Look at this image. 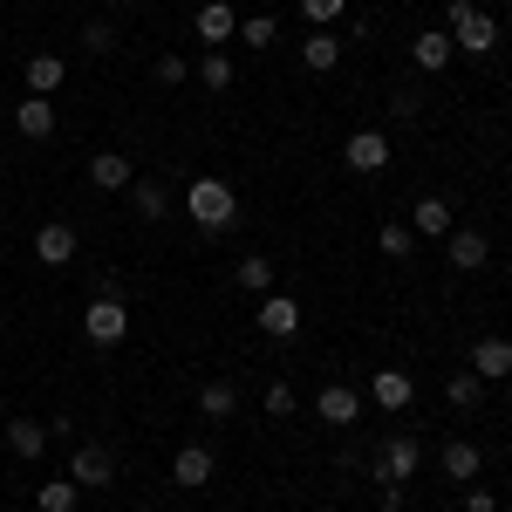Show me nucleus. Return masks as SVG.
I'll list each match as a JSON object with an SVG mask.
<instances>
[{
    "label": "nucleus",
    "instance_id": "obj_29",
    "mask_svg": "<svg viewBox=\"0 0 512 512\" xmlns=\"http://www.w3.org/2000/svg\"><path fill=\"white\" fill-rule=\"evenodd\" d=\"M185 76H192V62H185V55H158V82H164V89H178Z\"/></svg>",
    "mask_w": 512,
    "mask_h": 512
},
{
    "label": "nucleus",
    "instance_id": "obj_12",
    "mask_svg": "<svg viewBox=\"0 0 512 512\" xmlns=\"http://www.w3.org/2000/svg\"><path fill=\"white\" fill-rule=\"evenodd\" d=\"M233 35H239V14L226 7V0H205V7H198V41L219 48V41H233Z\"/></svg>",
    "mask_w": 512,
    "mask_h": 512
},
{
    "label": "nucleus",
    "instance_id": "obj_23",
    "mask_svg": "<svg viewBox=\"0 0 512 512\" xmlns=\"http://www.w3.org/2000/svg\"><path fill=\"white\" fill-rule=\"evenodd\" d=\"M62 76H69V62H62V55H35V62H28V89H35V96L62 89Z\"/></svg>",
    "mask_w": 512,
    "mask_h": 512
},
{
    "label": "nucleus",
    "instance_id": "obj_37",
    "mask_svg": "<svg viewBox=\"0 0 512 512\" xmlns=\"http://www.w3.org/2000/svg\"><path fill=\"white\" fill-rule=\"evenodd\" d=\"M144 512H158V506H144Z\"/></svg>",
    "mask_w": 512,
    "mask_h": 512
},
{
    "label": "nucleus",
    "instance_id": "obj_21",
    "mask_svg": "<svg viewBox=\"0 0 512 512\" xmlns=\"http://www.w3.org/2000/svg\"><path fill=\"white\" fill-rule=\"evenodd\" d=\"M410 226H417V233H431V239H444V233H451V198H417Z\"/></svg>",
    "mask_w": 512,
    "mask_h": 512
},
{
    "label": "nucleus",
    "instance_id": "obj_33",
    "mask_svg": "<svg viewBox=\"0 0 512 512\" xmlns=\"http://www.w3.org/2000/svg\"><path fill=\"white\" fill-rule=\"evenodd\" d=\"M267 417H294V390H287V383L267 390Z\"/></svg>",
    "mask_w": 512,
    "mask_h": 512
},
{
    "label": "nucleus",
    "instance_id": "obj_15",
    "mask_svg": "<svg viewBox=\"0 0 512 512\" xmlns=\"http://www.w3.org/2000/svg\"><path fill=\"white\" fill-rule=\"evenodd\" d=\"M315 410H321V424H355V410H362V396H355L349 383H328V390L315 396Z\"/></svg>",
    "mask_w": 512,
    "mask_h": 512
},
{
    "label": "nucleus",
    "instance_id": "obj_11",
    "mask_svg": "<svg viewBox=\"0 0 512 512\" xmlns=\"http://www.w3.org/2000/svg\"><path fill=\"white\" fill-rule=\"evenodd\" d=\"M472 376H485V383L512 376V342H506V335H485V342L472 349Z\"/></svg>",
    "mask_w": 512,
    "mask_h": 512
},
{
    "label": "nucleus",
    "instance_id": "obj_4",
    "mask_svg": "<svg viewBox=\"0 0 512 512\" xmlns=\"http://www.w3.org/2000/svg\"><path fill=\"white\" fill-rule=\"evenodd\" d=\"M69 478H76L82 492H103V485L117 478V465H110V451H103V444H76V458H69Z\"/></svg>",
    "mask_w": 512,
    "mask_h": 512
},
{
    "label": "nucleus",
    "instance_id": "obj_6",
    "mask_svg": "<svg viewBox=\"0 0 512 512\" xmlns=\"http://www.w3.org/2000/svg\"><path fill=\"white\" fill-rule=\"evenodd\" d=\"M212 472H219V458H212L205 444H185V451L171 458V485H185V492H198V485H212Z\"/></svg>",
    "mask_w": 512,
    "mask_h": 512
},
{
    "label": "nucleus",
    "instance_id": "obj_25",
    "mask_svg": "<svg viewBox=\"0 0 512 512\" xmlns=\"http://www.w3.org/2000/svg\"><path fill=\"white\" fill-rule=\"evenodd\" d=\"M198 410H205V417H233L239 390H233V383H205V390H198Z\"/></svg>",
    "mask_w": 512,
    "mask_h": 512
},
{
    "label": "nucleus",
    "instance_id": "obj_3",
    "mask_svg": "<svg viewBox=\"0 0 512 512\" xmlns=\"http://www.w3.org/2000/svg\"><path fill=\"white\" fill-rule=\"evenodd\" d=\"M82 335H89L96 349H110V342H123V335H130V308H123L117 294H96V301L82 308Z\"/></svg>",
    "mask_w": 512,
    "mask_h": 512
},
{
    "label": "nucleus",
    "instance_id": "obj_34",
    "mask_svg": "<svg viewBox=\"0 0 512 512\" xmlns=\"http://www.w3.org/2000/svg\"><path fill=\"white\" fill-rule=\"evenodd\" d=\"M82 48H89V55H110V48H117V35H110V28H103V21H96V28H89V35H82Z\"/></svg>",
    "mask_w": 512,
    "mask_h": 512
},
{
    "label": "nucleus",
    "instance_id": "obj_35",
    "mask_svg": "<svg viewBox=\"0 0 512 512\" xmlns=\"http://www.w3.org/2000/svg\"><path fill=\"white\" fill-rule=\"evenodd\" d=\"M465 512H499V499H492V492H472V499H465Z\"/></svg>",
    "mask_w": 512,
    "mask_h": 512
},
{
    "label": "nucleus",
    "instance_id": "obj_8",
    "mask_svg": "<svg viewBox=\"0 0 512 512\" xmlns=\"http://www.w3.org/2000/svg\"><path fill=\"white\" fill-rule=\"evenodd\" d=\"M451 55H458L451 28H431V35L410 41V62H417V69H431V76H444V69H451Z\"/></svg>",
    "mask_w": 512,
    "mask_h": 512
},
{
    "label": "nucleus",
    "instance_id": "obj_16",
    "mask_svg": "<svg viewBox=\"0 0 512 512\" xmlns=\"http://www.w3.org/2000/svg\"><path fill=\"white\" fill-rule=\"evenodd\" d=\"M444 253H451V267H458V274H478L492 246H485V233H472V226H465V233H451V246H444Z\"/></svg>",
    "mask_w": 512,
    "mask_h": 512
},
{
    "label": "nucleus",
    "instance_id": "obj_7",
    "mask_svg": "<svg viewBox=\"0 0 512 512\" xmlns=\"http://www.w3.org/2000/svg\"><path fill=\"white\" fill-rule=\"evenodd\" d=\"M342 158H349V171H383L390 164V137L383 130H355L349 144H342Z\"/></svg>",
    "mask_w": 512,
    "mask_h": 512
},
{
    "label": "nucleus",
    "instance_id": "obj_24",
    "mask_svg": "<svg viewBox=\"0 0 512 512\" xmlns=\"http://www.w3.org/2000/svg\"><path fill=\"white\" fill-rule=\"evenodd\" d=\"M239 287L274 294V260H267V253H246V260H239Z\"/></svg>",
    "mask_w": 512,
    "mask_h": 512
},
{
    "label": "nucleus",
    "instance_id": "obj_22",
    "mask_svg": "<svg viewBox=\"0 0 512 512\" xmlns=\"http://www.w3.org/2000/svg\"><path fill=\"white\" fill-rule=\"evenodd\" d=\"M76 499H82L76 478H48V485L35 492V506H41V512H76Z\"/></svg>",
    "mask_w": 512,
    "mask_h": 512
},
{
    "label": "nucleus",
    "instance_id": "obj_1",
    "mask_svg": "<svg viewBox=\"0 0 512 512\" xmlns=\"http://www.w3.org/2000/svg\"><path fill=\"white\" fill-rule=\"evenodd\" d=\"M185 212H192L205 233H219V226H233V212H239V198L226 178H198L192 192H185Z\"/></svg>",
    "mask_w": 512,
    "mask_h": 512
},
{
    "label": "nucleus",
    "instance_id": "obj_5",
    "mask_svg": "<svg viewBox=\"0 0 512 512\" xmlns=\"http://www.w3.org/2000/svg\"><path fill=\"white\" fill-rule=\"evenodd\" d=\"M417 465H424V444H417V437H390V444H383V458H376V472L390 478V485L417 478Z\"/></svg>",
    "mask_w": 512,
    "mask_h": 512
},
{
    "label": "nucleus",
    "instance_id": "obj_10",
    "mask_svg": "<svg viewBox=\"0 0 512 512\" xmlns=\"http://www.w3.org/2000/svg\"><path fill=\"white\" fill-rule=\"evenodd\" d=\"M260 335H274V342H287V335H294V328H301V308H294V301H287V294H267V301H260Z\"/></svg>",
    "mask_w": 512,
    "mask_h": 512
},
{
    "label": "nucleus",
    "instance_id": "obj_32",
    "mask_svg": "<svg viewBox=\"0 0 512 512\" xmlns=\"http://www.w3.org/2000/svg\"><path fill=\"white\" fill-rule=\"evenodd\" d=\"M383 253L390 260H410V226H383Z\"/></svg>",
    "mask_w": 512,
    "mask_h": 512
},
{
    "label": "nucleus",
    "instance_id": "obj_31",
    "mask_svg": "<svg viewBox=\"0 0 512 512\" xmlns=\"http://www.w3.org/2000/svg\"><path fill=\"white\" fill-rule=\"evenodd\" d=\"M342 7H349V0H301V14H308V21H315V28H328V21H335V14H342Z\"/></svg>",
    "mask_w": 512,
    "mask_h": 512
},
{
    "label": "nucleus",
    "instance_id": "obj_14",
    "mask_svg": "<svg viewBox=\"0 0 512 512\" xmlns=\"http://www.w3.org/2000/svg\"><path fill=\"white\" fill-rule=\"evenodd\" d=\"M89 178H96L103 192H130V178H137V171H130L123 151H96V158H89Z\"/></svg>",
    "mask_w": 512,
    "mask_h": 512
},
{
    "label": "nucleus",
    "instance_id": "obj_36",
    "mask_svg": "<svg viewBox=\"0 0 512 512\" xmlns=\"http://www.w3.org/2000/svg\"><path fill=\"white\" fill-rule=\"evenodd\" d=\"M117 7H137V0H117Z\"/></svg>",
    "mask_w": 512,
    "mask_h": 512
},
{
    "label": "nucleus",
    "instance_id": "obj_17",
    "mask_svg": "<svg viewBox=\"0 0 512 512\" xmlns=\"http://www.w3.org/2000/svg\"><path fill=\"white\" fill-rule=\"evenodd\" d=\"M14 130H21V137H55V103H48V96H28V103L14 110Z\"/></svg>",
    "mask_w": 512,
    "mask_h": 512
},
{
    "label": "nucleus",
    "instance_id": "obj_18",
    "mask_svg": "<svg viewBox=\"0 0 512 512\" xmlns=\"http://www.w3.org/2000/svg\"><path fill=\"white\" fill-rule=\"evenodd\" d=\"M48 424H35V417H14V424H7V444H14V458H41V451H48Z\"/></svg>",
    "mask_w": 512,
    "mask_h": 512
},
{
    "label": "nucleus",
    "instance_id": "obj_2",
    "mask_svg": "<svg viewBox=\"0 0 512 512\" xmlns=\"http://www.w3.org/2000/svg\"><path fill=\"white\" fill-rule=\"evenodd\" d=\"M451 41H458L465 55H492V48H499V21L478 14L472 0H451Z\"/></svg>",
    "mask_w": 512,
    "mask_h": 512
},
{
    "label": "nucleus",
    "instance_id": "obj_19",
    "mask_svg": "<svg viewBox=\"0 0 512 512\" xmlns=\"http://www.w3.org/2000/svg\"><path fill=\"white\" fill-rule=\"evenodd\" d=\"M437 465H444V478H478V472H485V451L458 437V444H444V458H437Z\"/></svg>",
    "mask_w": 512,
    "mask_h": 512
},
{
    "label": "nucleus",
    "instance_id": "obj_27",
    "mask_svg": "<svg viewBox=\"0 0 512 512\" xmlns=\"http://www.w3.org/2000/svg\"><path fill=\"white\" fill-rule=\"evenodd\" d=\"M198 82H205V89H233V62H226V55L212 48V55L198 62Z\"/></svg>",
    "mask_w": 512,
    "mask_h": 512
},
{
    "label": "nucleus",
    "instance_id": "obj_30",
    "mask_svg": "<svg viewBox=\"0 0 512 512\" xmlns=\"http://www.w3.org/2000/svg\"><path fill=\"white\" fill-rule=\"evenodd\" d=\"M239 35L253 41V48H274V21H267V14H253V21H239Z\"/></svg>",
    "mask_w": 512,
    "mask_h": 512
},
{
    "label": "nucleus",
    "instance_id": "obj_28",
    "mask_svg": "<svg viewBox=\"0 0 512 512\" xmlns=\"http://www.w3.org/2000/svg\"><path fill=\"white\" fill-rule=\"evenodd\" d=\"M478 390H485V376H472V369H465V376H451V390H444V396H451V410H472Z\"/></svg>",
    "mask_w": 512,
    "mask_h": 512
},
{
    "label": "nucleus",
    "instance_id": "obj_13",
    "mask_svg": "<svg viewBox=\"0 0 512 512\" xmlns=\"http://www.w3.org/2000/svg\"><path fill=\"white\" fill-rule=\"evenodd\" d=\"M35 253L48 260V267H69V260H76V226H62V219H55V226H41Z\"/></svg>",
    "mask_w": 512,
    "mask_h": 512
},
{
    "label": "nucleus",
    "instance_id": "obj_26",
    "mask_svg": "<svg viewBox=\"0 0 512 512\" xmlns=\"http://www.w3.org/2000/svg\"><path fill=\"white\" fill-rule=\"evenodd\" d=\"M130 205H137L144 219H164V185H151V178H130Z\"/></svg>",
    "mask_w": 512,
    "mask_h": 512
},
{
    "label": "nucleus",
    "instance_id": "obj_20",
    "mask_svg": "<svg viewBox=\"0 0 512 512\" xmlns=\"http://www.w3.org/2000/svg\"><path fill=\"white\" fill-rule=\"evenodd\" d=\"M301 62H308V69H315V76H328V69H335V62H342V41L328 35V28H315V35L301 41Z\"/></svg>",
    "mask_w": 512,
    "mask_h": 512
},
{
    "label": "nucleus",
    "instance_id": "obj_9",
    "mask_svg": "<svg viewBox=\"0 0 512 512\" xmlns=\"http://www.w3.org/2000/svg\"><path fill=\"white\" fill-rule=\"evenodd\" d=\"M369 396H376L383 410H410L417 383H410V369H376V376H369Z\"/></svg>",
    "mask_w": 512,
    "mask_h": 512
}]
</instances>
